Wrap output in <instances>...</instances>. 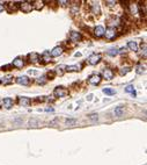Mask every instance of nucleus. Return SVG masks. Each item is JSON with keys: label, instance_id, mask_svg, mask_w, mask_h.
Wrapping results in <instances>:
<instances>
[{"label": "nucleus", "instance_id": "obj_1", "mask_svg": "<svg viewBox=\"0 0 147 165\" xmlns=\"http://www.w3.org/2000/svg\"><path fill=\"white\" fill-rule=\"evenodd\" d=\"M116 35H117V33H116V29L112 27L108 28L106 31H104V36H106V39L108 40H112L116 37Z\"/></svg>", "mask_w": 147, "mask_h": 165}, {"label": "nucleus", "instance_id": "obj_2", "mask_svg": "<svg viewBox=\"0 0 147 165\" xmlns=\"http://www.w3.org/2000/svg\"><path fill=\"white\" fill-rule=\"evenodd\" d=\"M53 94H55L56 96H58V98H63V96H66L68 94V91L66 90V88L64 87H57L53 91Z\"/></svg>", "mask_w": 147, "mask_h": 165}, {"label": "nucleus", "instance_id": "obj_3", "mask_svg": "<svg viewBox=\"0 0 147 165\" xmlns=\"http://www.w3.org/2000/svg\"><path fill=\"white\" fill-rule=\"evenodd\" d=\"M100 59H101V56L96 55V54H93V55H90L89 57H88V63H89L90 65H96V64L100 62Z\"/></svg>", "mask_w": 147, "mask_h": 165}, {"label": "nucleus", "instance_id": "obj_4", "mask_svg": "<svg viewBox=\"0 0 147 165\" xmlns=\"http://www.w3.org/2000/svg\"><path fill=\"white\" fill-rule=\"evenodd\" d=\"M20 8H21L22 12H25V13H29V12H31V9H33V5L30 3H21Z\"/></svg>", "mask_w": 147, "mask_h": 165}, {"label": "nucleus", "instance_id": "obj_5", "mask_svg": "<svg viewBox=\"0 0 147 165\" xmlns=\"http://www.w3.org/2000/svg\"><path fill=\"white\" fill-rule=\"evenodd\" d=\"M88 81H89V84H92V85H97V84L101 82V77H100L98 74H93V76L89 77Z\"/></svg>", "mask_w": 147, "mask_h": 165}, {"label": "nucleus", "instance_id": "obj_6", "mask_svg": "<svg viewBox=\"0 0 147 165\" xmlns=\"http://www.w3.org/2000/svg\"><path fill=\"white\" fill-rule=\"evenodd\" d=\"M104 31H106V29L102 26H96L95 29H94V35L96 37H102L104 35Z\"/></svg>", "mask_w": 147, "mask_h": 165}, {"label": "nucleus", "instance_id": "obj_7", "mask_svg": "<svg viewBox=\"0 0 147 165\" xmlns=\"http://www.w3.org/2000/svg\"><path fill=\"white\" fill-rule=\"evenodd\" d=\"M13 105H14V101L11 98H5V99L3 100V106L6 109H9L11 107H13Z\"/></svg>", "mask_w": 147, "mask_h": 165}, {"label": "nucleus", "instance_id": "obj_8", "mask_svg": "<svg viewBox=\"0 0 147 165\" xmlns=\"http://www.w3.org/2000/svg\"><path fill=\"white\" fill-rule=\"evenodd\" d=\"M63 54V48L61 47H56V48H53L52 49V51H51V57H58V56H60Z\"/></svg>", "mask_w": 147, "mask_h": 165}, {"label": "nucleus", "instance_id": "obj_9", "mask_svg": "<svg viewBox=\"0 0 147 165\" xmlns=\"http://www.w3.org/2000/svg\"><path fill=\"white\" fill-rule=\"evenodd\" d=\"M114 71L112 70H110V69H104L103 70V77L106 78L107 80H110V79H112L114 78Z\"/></svg>", "mask_w": 147, "mask_h": 165}, {"label": "nucleus", "instance_id": "obj_10", "mask_svg": "<svg viewBox=\"0 0 147 165\" xmlns=\"http://www.w3.org/2000/svg\"><path fill=\"white\" fill-rule=\"evenodd\" d=\"M16 81L19 82V84H21V85H29L30 84V79L27 76H21V77H19L16 79Z\"/></svg>", "mask_w": 147, "mask_h": 165}, {"label": "nucleus", "instance_id": "obj_11", "mask_svg": "<svg viewBox=\"0 0 147 165\" xmlns=\"http://www.w3.org/2000/svg\"><path fill=\"white\" fill-rule=\"evenodd\" d=\"M114 114H115V116H117V118L123 116V114H124V106H117L114 110Z\"/></svg>", "mask_w": 147, "mask_h": 165}, {"label": "nucleus", "instance_id": "obj_12", "mask_svg": "<svg viewBox=\"0 0 147 165\" xmlns=\"http://www.w3.org/2000/svg\"><path fill=\"white\" fill-rule=\"evenodd\" d=\"M70 39H71L72 42H78L81 40V35L80 33H76V31H72L71 35H70Z\"/></svg>", "mask_w": 147, "mask_h": 165}, {"label": "nucleus", "instance_id": "obj_13", "mask_svg": "<svg viewBox=\"0 0 147 165\" xmlns=\"http://www.w3.org/2000/svg\"><path fill=\"white\" fill-rule=\"evenodd\" d=\"M13 65L15 66V68H22V66L25 65V61L22 59V58H20V57H17V58H15L13 61Z\"/></svg>", "mask_w": 147, "mask_h": 165}, {"label": "nucleus", "instance_id": "obj_14", "mask_svg": "<svg viewBox=\"0 0 147 165\" xmlns=\"http://www.w3.org/2000/svg\"><path fill=\"white\" fill-rule=\"evenodd\" d=\"M128 47H129V49H130L131 51H138V44H137V42H134V41L129 42Z\"/></svg>", "mask_w": 147, "mask_h": 165}, {"label": "nucleus", "instance_id": "obj_15", "mask_svg": "<svg viewBox=\"0 0 147 165\" xmlns=\"http://www.w3.org/2000/svg\"><path fill=\"white\" fill-rule=\"evenodd\" d=\"M92 8H93V13L94 14H100V4L98 3H94L92 5Z\"/></svg>", "mask_w": 147, "mask_h": 165}, {"label": "nucleus", "instance_id": "obj_16", "mask_svg": "<svg viewBox=\"0 0 147 165\" xmlns=\"http://www.w3.org/2000/svg\"><path fill=\"white\" fill-rule=\"evenodd\" d=\"M20 104L22 105V106H29L30 105V99L29 98H26V96H23V98H20Z\"/></svg>", "mask_w": 147, "mask_h": 165}, {"label": "nucleus", "instance_id": "obj_17", "mask_svg": "<svg viewBox=\"0 0 147 165\" xmlns=\"http://www.w3.org/2000/svg\"><path fill=\"white\" fill-rule=\"evenodd\" d=\"M130 12H131V14L137 15V14H138V6H137L136 4H131L130 5Z\"/></svg>", "mask_w": 147, "mask_h": 165}, {"label": "nucleus", "instance_id": "obj_18", "mask_svg": "<svg viewBox=\"0 0 147 165\" xmlns=\"http://www.w3.org/2000/svg\"><path fill=\"white\" fill-rule=\"evenodd\" d=\"M118 52H119V50L117 48H111V49H109L107 51V54L109 56H116V55H118Z\"/></svg>", "mask_w": 147, "mask_h": 165}, {"label": "nucleus", "instance_id": "obj_19", "mask_svg": "<svg viewBox=\"0 0 147 165\" xmlns=\"http://www.w3.org/2000/svg\"><path fill=\"white\" fill-rule=\"evenodd\" d=\"M103 93L107 94V95H114V94H115V90H114V88H110V87L103 88Z\"/></svg>", "mask_w": 147, "mask_h": 165}, {"label": "nucleus", "instance_id": "obj_20", "mask_svg": "<svg viewBox=\"0 0 147 165\" xmlns=\"http://www.w3.org/2000/svg\"><path fill=\"white\" fill-rule=\"evenodd\" d=\"M66 71L67 72H74V71H78L79 70V66L76 65H71V66H67V68H65Z\"/></svg>", "mask_w": 147, "mask_h": 165}, {"label": "nucleus", "instance_id": "obj_21", "mask_svg": "<svg viewBox=\"0 0 147 165\" xmlns=\"http://www.w3.org/2000/svg\"><path fill=\"white\" fill-rule=\"evenodd\" d=\"M34 4H35L36 6H34L33 8H36V9H41V8H43V6H44L43 1H35Z\"/></svg>", "mask_w": 147, "mask_h": 165}, {"label": "nucleus", "instance_id": "obj_22", "mask_svg": "<svg viewBox=\"0 0 147 165\" xmlns=\"http://www.w3.org/2000/svg\"><path fill=\"white\" fill-rule=\"evenodd\" d=\"M88 119H89L92 122H96L98 120V115L97 114H89V115H88Z\"/></svg>", "mask_w": 147, "mask_h": 165}, {"label": "nucleus", "instance_id": "obj_23", "mask_svg": "<svg viewBox=\"0 0 147 165\" xmlns=\"http://www.w3.org/2000/svg\"><path fill=\"white\" fill-rule=\"evenodd\" d=\"M29 59H30V62H37L38 61V55L37 54H30Z\"/></svg>", "mask_w": 147, "mask_h": 165}, {"label": "nucleus", "instance_id": "obj_24", "mask_svg": "<svg viewBox=\"0 0 147 165\" xmlns=\"http://www.w3.org/2000/svg\"><path fill=\"white\" fill-rule=\"evenodd\" d=\"M65 123H66V126H74V124L76 123V121L75 120H74V119H67V120H66L65 121Z\"/></svg>", "mask_w": 147, "mask_h": 165}, {"label": "nucleus", "instance_id": "obj_25", "mask_svg": "<svg viewBox=\"0 0 147 165\" xmlns=\"http://www.w3.org/2000/svg\"><path fill=\"white\" fill-rule=\"evenodd\" d=\"M145 70H146V68H145L144 65H139L138 68H137V73H138V74L145 73Z\"/></svg>", "mask_w": 147, "mask_h": 165}, {"label": "nucleus", "instance_id": "obj_26", "mask_svg": "<svg viewBox=\"0 0 147 165\" xmlns=\"http://www.w3.org/2000/svg\"><path fill=\"white\" fill-rule=\"evenodd\" d=\"M125 92H128V93H132V94H136L134 93V87L132 85H129V86H126V88H125Z\"/></svg>", "mask_w": 147, "mask_h": 165}, {"label": "nucleus", "instance_id": "obj_27", "mask_svg": "<svg viewBox=\"0 0 147 165\" xmlns=\"http://www.w3.org/2000/svg\"><path fill=\"white\" fill-rule=\"evenodd\" d=\"M9 82H12V77H6L1 80V84H4V85H7Z\"/></svg>", "mask_w": 147, "mask_h": 165}, {"label": "nucleus", "instance_id": "obj_28", "mask_svg": "<svg viewBox=\"0 0 147 165\" xmlns=\"http://www.w3.org/2000/svg\"><path fill=\"white\" fill-rule=\"evenodd\" d=\"M78 11H79V5H74L73 7H72V9H71V13L72 14H75Z\"/></svg>", "mask_w": 147, "mask_h": 165}, {"label": "nucleus", "instance_id": "obj_29", "mask_svg": "<svg viewBox=\"0 0 147 165\" xmlns=\"http://www.w3.org/2000/svg\"><path fill=\"white\" fill-rule=\"evenodd\" d=\"M63 69H65V66H63V65H60V66H58L57 68V73H59L60 76L64 73V71H63Z\"/></svg>", "mask_w": 147, "mask_h": 165}, {"label": "nucleus", "instance_id": "obj_30", "mask_svg": "<svg viewBox=\"0 0 147 165\" xmlns=\"http://www.w3.org/2000/svg\"><path fill=\"white\" fill-rule=\"evenodd\" d=\"M29 124L31 127H38V124H39V122L38 121H36V120H33V121H31V120H30L29 121Z\"/></svg>", "mask_w": 147, "mask_h": 165}, {"label": "nucleus", "instance_id": "obj_31", "mask_svg": "<svg viewBox=\"0 0 147 165\" xmlns=\"http://www.w3.org/2000/svg\"><path fill=\"white\" fill-rule=\"evenodd\" d=\"M128 72H130V68H123L120 70V74H126Z\"/></svg>", "mask_w": 147, "mask_h": 165}, {"label": "nucleus", "instance_id": "obj_32", "mask_svg": "<svg viewBox=\"0 0 147 165\" xmlns=\"http://www.w3.org/2000/svg\"><path fill=\"white\" fill-rule=\"evenodd\" d=\"M45 81H46V79H45V77H44V76H42L41 78H38V80H37L38 84H44Z\"/></svg>", "mask_w": 147, "mask_h": 165}, {"label": "nucleus", "instance_id": "obj_33", "mask_svg": "<svg viewBox=\"0 0 147 165\" xmlns=\"http://www.w3.org/2000/svg\"><path fill=\"white\" fill-rule=\"evenodd\" d=\"M107 4H109V6H114V5H116V3H115V1H107Z\"/></svg>", "mask_w": 147, "mask_h": 165}, {"label": "nucleus", "instance_id": "obj_34", "mask_svg": "<svg viewBox=\"0 0 147 165\" xmlns=\"http://www.w3.org/2000/svg\"><path fill=\"white\" fill-rule=\"evenodd\" d=\"M59 4H63V6H66V4H68V1H59Z\"/></svg>", "mask_w": 147, "mask_h": 165}, {"label": "nucleus", "instance_id": "obj_35", "mask_svg": "<svg viewBox=\"0 0 147 165\" xmlns=\"http://www.w3.org/2000/svg\"><path fill=\"white\" fill-rule=\"evenodd\" d=\"M4 8H5V7H4V5H3V4H0V12H3Z\"/></svg>", "mask_w": 147, "mask_h": 165}, {"label": "nucleus", "instance_id": "obj_36", "mask_svg": "<svg viewBox=\"0 0 147 165\" xmlns=\"http://www.w3.org/2000/svg\"><path fill=\"white\" fill-rule=\"evenodd\" d=\"M92 98H93V95H92V94H89V95L87 96V99H88V100H92Z\"/></svg>", "mask_w": 147, "mask_h": 165}]
</instances>
